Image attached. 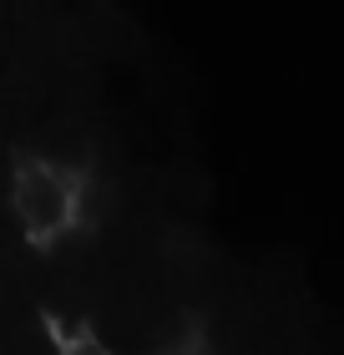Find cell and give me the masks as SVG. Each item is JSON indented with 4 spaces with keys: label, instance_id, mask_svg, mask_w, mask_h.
Wrapping results in <instances>:
<instances>
[{
    "label": "cell",
    "instance_id": "1",
    "mask_svg": "<svg viewBox=\"0 0 344 355\" xmlns=\"http://www.w3.org/2000/svg\"><path fill=\"white\" fill-rule=\"evenodd\" d=\"M15 218L36 244H56L61 234L76 223V178L51 163H21L10 188Z\"/></svg>",
    "mask_w": 344,
    "mask_h": 355
},
{
    "label": "cell",
    "instance_id": "2",
    "mask_svg": "<svg viewBox=\"0 0 344 355\" xmlns=\"http://www.w3.org/2000/svg\"><path fill=\"white\" fill-rule=\"evenodd\" d=\"M56 355H111L102 340H96V335H81V340H71V345H61Z\"/></svg>",
    "mask_w": 344,
    "mask_h": 355
}]
</instances>
